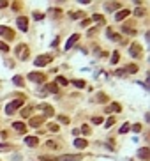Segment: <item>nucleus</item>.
Instances as JSON below:
<instances>
[{"label": "nucleus", "instance_id": "1", "mask_svg": "<svg viewBox=\"0 0 150 161\" xmlns=\"http://www.w3.org/2000/svg\"><path fill=\"white\" fill-rule=\"evenodd\" d=\"M20 106H23V99H14V101H11V103L6 106L7 115H12V113H14V111H16Z\"/></svg>", "mask_w": 150, "mask_h": 161}, {"label": "nucleus", "instance_id": "2", "mask_svg": "<svg viewBox=\"0 0 150 161\" xmlns=\"http://www.w3.org/2000/svg\"><path fill=\"white\" fill-rule=\"evenodd\" d=\"M51 59H53V57H49V55H41L34 60V64H35V67H43V66H46V64H49Z\"/></svg>", "mask_w": 150, "mask_h": 161}, {"label": "nucleus", "instance_id": "3", "mask_svg": "<svg viewBox=\"0 0 150 161\" xmlns=\"http://www.w3.org/2000/svg\"><path fill=\"white\" fill-rule=\"evenodd\" d=\"M28 80H30V82H35V83H44L46 76L41 74V73H30V74H28Z\"/></svg>", "mask_w": 150, "mask_h": 161}, {"label": "nucleus", "instance_id": "4", "mask_svg": "<svg viewBox=\"0 0 150 161\" xmlns=\"http://www.w3.org/2000/svg\"><path fill=\"white\" fill-rule=\"evenodd\" d=\"M16 23H18V27H20V30H21V32H27V30H28V20L25 16H20L16 20Z\"/></svg>", "mask_w": 150, "mask_h": 161}, {"label": "nucleus", "instance_id": "5", "mask_svg": "<svg viewBox=\"0 0 150 161\" xmlns=\"http://www.w3.org/2000/svg\"><path fill=\"white\" fill-rule=\"evenodd\" d=\"M16 53L18 55H20V59H21V60H27V55H28V48L27 46H23V45H20L16 48Z\"/></svg>", "mask_w": 150, "mask_h": 161}, {"label": "nucleus", "instance_id": "6", "mask_svg": "<svg viewBox=\"0 0 150 161\" xmlns=\"http://www.w3.org/2000/svg\"><path fill=\"white\" fill-rule=\"evenodd\" d=\"M0 36H4L6 39H14V32H12L11 28H7V27H0Z\"/></svg>", "mask_w": 150, "mask_h": 161}, {"label": "nucleus", "instance_id": "7", "mask_svg": "<svg viewBox=\"0 0 150 161\" xmlns=\"http://www.w3.org/2000/svg\"><path fill=\"white\" fill-rule=\"evenodd\" d=\"M76 41H80V36H78V34H73V36L67 39V43H65V50H71V48L76 45Z\"/></svg>", "mask_w": 150, "mask_h": 161}, {"label": "nucleus", "instance_id": "8", "mask_svg": "<svg viewBox=\"0 0 150 161\" xmlns=\"http://www.w3.org/2000/svg\"><path fill=\"white\" fill-rule=\"evenodd\" d=\"M106 36H108L110 39H111V41H115V43H122V36L115 34V32L111 30V28H108V30H106Z\"/></svg>", "mask_w": 150, "mask_h": 161}, {"label": "nucleus", "instance_id": "9", "mask_svg": "<svg viewBox=\"0 0 150 161\" xmlns=\"http://www.w3.org/2000/svg\"><path fill=\"white\" fill-rule=\"evenodd\" d=\"M136 156H138L139 159H148V158H150V149L143 147V149H139L138 152H136Z\"/></svg>", "mask_w": 150, "mask_h": 161}, {"label": "nucleus", "instance_id": "10", "mask_svg": "<svg viewBox=\"0 0 150 161\" xmlns=\"http://www.w3.org/2000/svg\"><path fill=\"white\" fill-rule=\"evenodd\" d=\"M83 156L81 154H67V156H62L60 161H80Z\"/></svg>", "mask_w": 150, "mask_h": 161}, {"label": "nucleus", "instance_id": "11", "mask_svg": "<svg viewBox=\"0 0 150 161\" xmlns=\"http://www.w3.org/2000/svg\"><path fill=\"white\" fill-rule=\"evenodd\" d=\"M129 14H131V11H129V9H122V11H118L117 14H115V20H117V21H122L124 18H127Z\"/></svg>", "mask_w": 150, "mask_h": 161}, {"label": "nucleus", "instance_id": "12", "mask_svg": "<svg viewBox=\"0 0 150 161\" xmlns=\"http://www.w3.org/2000/svg\"><path fill=\"white\" fill-rule=\"evenodd\" d=\"M131 55L136 57V59H139V57H141V46L134 43V45L131 46Z\"/></svg>", "mask_w": 150, "mask_h": 161}, {"label": "nucleus", "instance_id": "13", "mask_svg": "<svg viewBox=\"0 0 150 161\" xmlns=\"http://www.w3.org/2000/svg\"><path fill=\"white\" fill-rule=\"evenodd\" d=\"M37 110H43V111H46V113H44V115H53L55 111H53V108H51V106L49 105H37Z\"/></svg>", "mask_w": 150, "mask_h": 161}, {"label": "nucleus", "instance_id": "14", "mask_svg": "<svg viewBox=\"0 0 150 161\" xmlns=\"http://www.w3.org/2000/svg\"><path fill=\"white\" fill-rule=\"evenodd\" d=\"M25 144H27L28 147H37L39 140L35 138V136H27V138H25Z\"/></svg>", "mask_w": 150, "mask_h": 161}, {"label": "nucleus", "instance_id": "15", "mask_svg": "<svg viewBox=\"0 0 150 161\" xmlns=\"http://www.w3.org/2000/svg\"><path fill=\"white\" fill-rule=\"evenodd\" d=\"M118 7H120V4H118V2H108V4H104V9H106L108 12L115 11V9H118Z\"/></svg>", "mask_w": 150, "mask_h": 161}, {"label": "nucleus", "instance_id": "16", "mask_svg": "<svg viewBox=\"0 0 150 161\" xmlns=\"http://www.w3.org/2000/svg\"><path fill=\"white\" fill-rule=\"evenodd\" d=\"M122 110V106L118 105V103H111V105L106 108V113H111V111H120Z\"/></svg>", "mask_w": 150, "mask_h": 161}, {"label": "nucleus", "instance_id": "17", "mask_svg": "<svg viewBox=\"0 0 150 161\" xmlns=\"http://www.w3.org/2000/svg\"><path fill=\"white\" fill-rule=\"evenodd\" d=\"M12 128L16 129L18 133H25V131H27V126H25L23 122H14L12 124Z\"/></svg>", "mask_w": 150, "mask_h": 161}, {"label": "nucleus", "instance_id": "18", "mask_svg": "<svg viewBox=\"0 0 150 161\" xmlns=\"http://www.w3.org/2000/svg\"><path fill=\"white\" fill-rule=\"evenodd\" d=\"M41 124H43V117H32V119H30V126H32V128H37Z\"/></svg>", "mask_w": 150, "mask_h": 161}, {"label": "nucleus", "instance_id": "19", "mask_svg": "<svg viewBox=\"0 0 150 161\" xmlns=\"http://www.w3.org/2000/svg\"><path fill=\"white\" fill-rule=\"evenodd\" d=\"M12 83H14V85H18V87H23V85H25V80H23V76L16 74V76L12 78Z\"/></svg>", "mask_w": 150, "mask_h": 161}, {"label": "nucleus", "instance_id": "20", "mask_svg": "<svg viewBox=\"0 0 150 161\" xmlns=\"http://www.w3.org/2000/svg\"><path fill=\"white\" fill-rule=\"evenodd\" d=\"M74 147H78V149H85V147H87V140L76 138V140H74Z\"/></svg>", "mask_w": 150, "mask_h": 161}, {"label": "nucleus", "instance_id": "21", "mask_svg": "<svg viewBox=\"0 0 150 161\" xmlns=\"http://www.w3.org/2000/svg\"><path fill=\"white\" fill-rule=\"evenodd\" d=\"M46 90L51 92V94H57V92H59V87H57L55 83H49V85H46Z\"/></svg>", "mask_w": 150, "mask_h": 161}, {"label": "nucleus", "instance_id": "22", "mask_svg": "<svg viewBox=\"0 0 150 161\" xmlns=\"http://www.w3.org/2000/svg\"><path fill=\"white\" fill-rule=\"evenodd\" d=\"M125 73H138V66H134V64H129V66H125V69H124Z\"/></svg>", "mask_w": 150, "mask_h": 161}, {"label": "nucleus", "instance_id": "23", "mask_svg": "<svg viewBox=\"0 0 150 161\" xmlns=\"http://www.w3.org/2000/svg\"><path fill=\"white\" fill-rule=\"evenodd\" d=\"M34 106H27L25 110H21V117H30V113H32Z\"/></svg>", "mask_w": 150, "mask_h": 161}, {"label": "nucleus", "instance_id": "24", "mask_svg": "<svg viewBox=\"0 0 150 161\" xmlns=\"http://www.w3.org/2000/svg\"><path fill=\"white\" fill-rule=\"evenodd\" d=\"M73 85H76L78 89H83V87H85V82H83V80H73Z\"/></svg>", "mask_w": 150, "mask_h": 161}, {"label": "nucleus", "instance_id": "25", "mask_svg": "<svg viewBox=\"0 0 150 161\" xmlns=\"http://www.w3.org/2000/svg\"><path fill=\"white\" fill-rule=\"evenodd\" d=\"M129 129H131V126H129V124L125 122V124H122V128L118 129V133H120V135H122V133H127Z\"/></svg>", "mask_w": 150, "mask_h": 161}, {"label": "nucleus", "instance_id": "26", "mask_svg": "<svg viewBox=\"0 0 150 161\" xmlns=\"http://www.w3.org/2000/svg\"><path fill=\"white\" fill-rule=\"evenodd\" d=\"M97 103H106V101H108V97H106V96H104V94H102V92H101V94H97Z\"/></svg>", "mask_w": 150, "mask_h": 161}, {"label": "nucleus", "instance_id": "27", "mask_svg": "<svg viewBox=\"0 0 150 161\" xmlns=\"http://www.w3.org/2000/svg\"><path fill=\"white\" fill-rule=\"evenodd\" d=\"M39 159H41V161H60L59 158H51V156H41Z\"/></svg>", "mask_w": 150, "mask_h": 161}, {"label": "nucleus", "instance_id": "28", "mask_svg": "<svg viewBox=\"0 0 150 161\" xmlns=\"http://www.w3.org/2000/svg\"><path fill=\"white\" fill-rule=\"evenodd\" d=\"M57 83H60V85H67L69 82H67V78H64V76H57Z\"/></svg>", "mask_w": 150, "mask_h": 161}, {"label": "nucleus", "instance_id": "29", "mask_svg": "<svg viewBox=\"0 0 150 161\" xmlns=\"http://www.w3.org/2000/svg\"><path fill=\"white\" fill-rule=\"evenodd\" d=\"M48 129H49V131H53V133H57V131H59V124L49 122V124H48Z\"/></svg>", "mask_w": 150, "mask_h": 161}, {"label": "nucleus", "instance_id": "30", "mask_svg": "<svg viewBox=\"0 0 150 161\" xmlns=\"http://www.w3.org/2000/svg\"><path fill=\"white\" fill-rule=\"evenodd\" d=\"M46 147H48V149H59L60 145H59V144H55V142H51V140H49V142H46Z\"/></svg>", "mask_w": 150, "mask_h": 161}, {"label": "nucleus", "instance_id": "31", "mask_svg": "<svg viewBox=\"0 0 150 161\" xmlns=\"http://www.w3.org/2000/svg\"><path fill=\"white\" fill-rule=\"evenodd\" d=\"M118 59H120V55H118V51H113V55H111V64H117Z\"/></svg>", "mask_w": 150, "mask_h": 161}, {"label": "nucleus", "instance_id": "32", "mask_svg": "<svg viewBox=\"0 0 150 161\" xmlns=\"http://www.w3.org/2000/svg\"><path fill=\"white\" fill-rule=\"evenodd\" d=\"M59 122H62V124H69V117H65V115H59Z\"/></svg>", "mask_w": 150, "mask_h": 161}, {"label": "nucleus", "instance_id": "33", "mask_svg": "<svg viewBox=\"0 0 150 161\" xmlns=\"http://www.w3.org/2000/svg\"><path fill=\"white\" fill-rule=\"evenodd\" d=\"M122 32L129 34V36H134V34H136V30H131V28H129V27H124V28H122Z\"/></svg>", "mask_w": 150, "mask_h": 161}, {"label": "nucleus", "instance_id": "34", "mask_svg": "<svg viewBox=\"0 0 150 161\" xmlns=\"http://www.w3.org/2000/svg\"><path fill=\"white\" fill-rule=\"evenodd\" d=\"M131 129H133L134 133H139L141 131V124H134V126H131Z\"/></svg>", "mask_w": 150, "mask_h": 161}, {"label": "nucleus", "instance_id": "35", "mask_svg": "<svg viewBox=\"0 0 150 161\" xmlns=\"http://www.w3.org/2000/svg\"><path fill=\"white\" fill-rule=\"evenodd\" d=\"M0 51H9V46L6 43H2V41H0Z\"/></svg>", "mask_w": 150, "mask_h": 161}, {"label": "nucleus", "instance_id": "36", "mask_svg": "<svg viewBox=\"0 0 150 161\" xmlns=\"http://www.w3.org/2000/svg\"><path fill=\"white\" fill-rule=\"evenodd\" d=\"M81 131H83L85 135H88V133H90V128H88L87 124H83V126H81Z\"/></svg>", "mask_w": 150, "mask_h": 161}, {"label": "nucleus", "instance_id": "37", "mask_svg": "<svg viewBox=\"0 0 150 161\" xmlns=\"http://www.w3.org/2000/svg\"><path fill=\"white\" fill-rule=\"evenodd\" d=\"M81 16H83V12H71V18H74V20L76 18H81Z\"/></svg>", "mask_w": 150, "mask_h": 161}, {"label": "nucleus", "instance_id": "38", "mask_svg": "<svg viewBox=\"0 0 150 161\" xmlns=\"http://www.w3.org/2000/svg\"><path fill=\"white\" fill-rule=\"evenodd\" d=\"M113 124H115V119L111 117V119H108L106 121V128H110V126H113Z\"/></svg>", "mask_w": 150, "mask_h": 161}, {"label": "nucleus", "instance_id": "39", "mask_svg": "<svg viewBox=\"0 0 150 161\" xmlns=\"http://www.w3.org/2000/svg\"><path fill=\"white\" fill-rule=\"evenodd\" d=\"M60 12H62L60 9H51V14H53L55 18H57V16H60Z\"/></svg>", "mask_w": 150, "mask_h": 161}, {"label": "nucleus", "instance_id": "40", "mask_svg": "<svg viewBox=\"0 0 150 161\" xmlns=\"http://www.w3.org/2000/svg\"><path fill=\"white\" fill-rule=\"evenodd\" d=\"M92 122H94V124H101L102 119H101V117H94V119H92Z\"/></svg>", "mask_w": 150, "mask_h": 161}, {"label": "nucleus", "instance_id": "41", "mask_svg": "<svg viewBox=\"0 0 150 161\" xmlns=\"http://www.w3.org/2000/svg\"><path fill=\"white\" fill-rule=\"evenodd\" d=\"M0 150H11V145H4V144H0Z\"/></svg>", "mask_w": 150, "mask_h": 161}, {"label": "nucleus", "instance_id": "42", "mask_svg": "<svg viewBox=\"0 0 150 161\" xmlns=\"http://www.w3.org/2000/svg\"><path fill=\"white\" fill-rule=\"evenodd\" d=\"M136 16H145V9H136Z\"/></svg>", "mask_w": 150, "mask_h": 161}, {"label": "nucleus", "instance_id": "43", "mask_svg": "<svg viewBox=\"0 0 150 161\" xmlns=\"http://www.w3.org/2000/svg\"><path fill=\"white\" fill-rule=\"evenodd\" d=\"M9 6V2H6V0H0V9H4V7Z\"/></svg>", "mask_w": 150, "mask_h": 161}, {"label": "nucleus", "instance_id": "44", "mask_svg": "<svg viewBox=\"0 0 150 161\" xmlns=\"http://www.w3.org/2000/svg\"><path fill=\"white\" fill-rule=\"evenodd\" d=\"M88 25H90V20H83L81 21V27H88Z\"/></svg>", "mask_w": 150, "mask_h": 161}, {"label": "nucleus", "instance_id": "45", "mask_svg": "<svg viewBox=\"0 0 150 161\" xmlns=\"http://www.w3.org/2000/svg\"><path fill=\"white\" fill-rule=\"evenodd\" d=\"M34 18H35V20H43V14H41V12H35V14H34Z\"/></svg>", "mask_w": 150, "mask_h": 161}, {"label": "nucleus", "instance_id": "46", "mask_svg": "<svg viewBox=\"0 0 150 161\" xmlns=\"http://www.w3.org/2000/svg\"><path fill=\"white\" fill-rule=\"evenodd\" d=\"M94 20H97V21H102V16H101V14H94Z\"/></svg>", "mask_w": 150, "mask_h": 161}]
</instances>
